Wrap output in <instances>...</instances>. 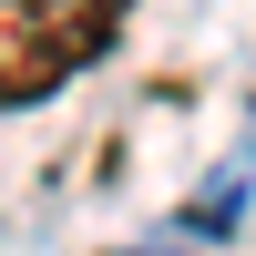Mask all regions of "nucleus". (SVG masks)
Listing matches in <instances>:
<instances>
[{"instance_id": "f257e3e1", "label": "nucleus", "mask_w": 256, "mask_h": 256, "mask_svg": "<svg viewBox=\"0 0 256 256\" xmlns=\"http://www.w3.org/2000/svg\"><path fill=\"white\" fill-rule=\"evenodd\" d=\"M123 31V0H0V113L52 102Z\"/></svg>"}]
</instances>
